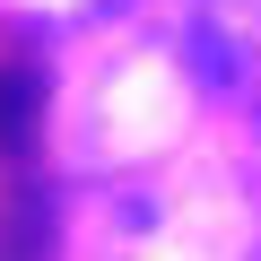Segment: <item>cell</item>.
Segmentation results:
<instances>
[{
    "mask_svg": "<svg viewBox=\"0 0 261 261\" xmlns=\"http://www.w3.org/2000/svg\"><path fill=\"white\" fill-rule=\"evenodd\" d=\"M35 130V70H0V148Z\"/></svg>",
    "mask_w": 261,
    "mask_h": 261,
    "instance_id": "2",
    "label": "cell"
},
{
    "mask_svg": "<svg viewBox=\"0 0 261 261\" xmlns=\"http://www.w3.org/2000/svg\"><path fill=\"white\" fill-rule=\"evenodd\" d=\"M192 61L209 87L261 79V0H192Z\"/></svg>",
    "mask_w": 261,
    "mask_h": 261,
    "instance_id": "1",
    "label": "cell"
}]
</instances>
